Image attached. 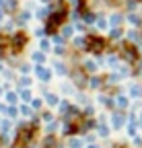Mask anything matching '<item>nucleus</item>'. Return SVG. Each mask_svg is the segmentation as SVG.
<instances>
[{"label":"nucleus","mask_w":142,"mask_h":148,"mask_svg":"<svg viewBox=\"0 0 142 148\" xmlns=\"http://www.w3.org/2000/svg\"><path fill=\"white\" fill-rule=\"evenodd\" d=\"M105 45L103 39H99V37H91V41H88V49H95V51H101Z\"/></svg>","instance_id":"obj_1"}]
</instances>
